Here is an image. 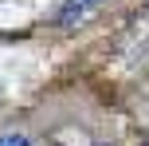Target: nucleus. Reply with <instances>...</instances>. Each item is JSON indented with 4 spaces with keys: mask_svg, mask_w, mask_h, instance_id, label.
Here are the masks:
<instances>
[{
    "mask_svg": "<svg viewBox=\"0 0 149 146\" xmlns=\"http://www.w3.org/2000/svg\"><path fill=\"white\" fill-rule=\"evenodd\" d=\"M98 4H102V0H67L63 12H59V24H63V28H71V24H79L86 12H94Z\"/></svg>",
    "mask_w": 149,
    "mask_h": 146,
    "instance_id": "nucleus-1",
    "label": "nucleus"
},
{
    "mask_svg": "<svg viewBox=\"0 0 149 146\" xmlns=\"http://www.w3.org/2000/svg\"><path fill=\"white\" fill-rule=\"evenodd\" d=\"M0 146H28V134L24 130H8V134H0Z\"/></svg>",
    "mask_w": 149,
    "mask_h": 146,
    "instance_id": "nucleus-2",
    "label": "nucleus"
},
{
    "mask_svg": "<svg viewBox=\"0 0 149 146\" xmlns=\"http://www.w3.org/2000/svg\"><path fill=\"white\" fill-rule=\"evenodd\" d=\"M51 146H55V142H51Z\"/></svg>",
    "mask_w": 149,
    "mask_h": 146,
    "instance_id": "nucleus-3",
    "label": "nucleus"
}]
</instances>
